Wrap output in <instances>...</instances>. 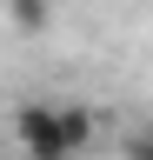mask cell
<instances>
[{
	"instance_id": "cell-1",
	"label": "cell",
	"mask_w": 153,
	"mask_h": 160,
	"mask_svg": "<svg viewBox=\"0 0 153 160\" xmlns=\"http://www.w3.org/2000/svg\"><path fill=\"white\" fill-rule=\"evenodd\" d=\"M13 140H20L27 160H80L93 140V113L73 107V100H20Z\"/></svg>"
},
{
	"instance_id": "cell-2",
	"label": "cell",
	"mask_w": 153,
	"mask_h": 160,
	"mask_svg": "<svg viewBox=\"0 0 153 160\" xmlns=\"http://www.w3.org/2000/svg\"><path fill=\"white\" fill-rule=\"evenodd\" d=\"M13 20L33 33V27H47V20H53V7H47V0H13Z\"/></svg>"
},
{
	"instance_id": "cell-3",
	"label": "cell",
	"mask_w": 153,
	"mask_h": 160,
	"mask_svg": "<svg viewBox=\"0 0 153 160\" xmlns=\"http://www.w3.org/2000/svg\"><path fill=\"white\" fill-rule=\"evenodd\" d=\"M120 160H153V133H133V140H127V153H120Z\"/></svg>"
}]
</instances>
